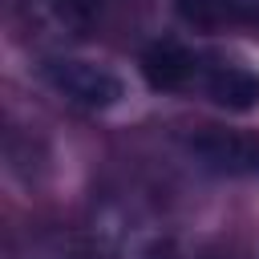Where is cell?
I'll list each match as a JSON object with an SVG mask.
<instances>
[{
	"mask_svg": "<svg viewBox=\"0 0 259 259\" xmlns=\"http://www.w3.org/2000/svg\"><path fill=\"white\" fill-rule=\"evenodd\" d=\"M40 77L49 81L53 93H61L81 109H109L125 97V81L109 65H97L85 57H49L40 65Z\"/></svg>",
	"mask_w": 259,
	"mask_h": 259,
	"instance_id": "1",
	"label": "cell"
},
{
	"mask_svg": "<svg viewBox=\"0 0 259 259\" xmlns=\"http://www.w3.org/2000/svg\"><path fill=\"white\" fill-rule=\"evenodd\" d=\"M190 158L210 170V174H231V178H251L259 174V138L223 130V125H202L186 138Z\"/></svg>",
	"mask_w": 259,
	"mask_h": 259,
	"instance_id": "2",
	"label": "cell"
},
{
	"mask_svg": "<svg viewBox=\"0 0 259 259\" xmlns=\"http://www.w3.org/2000/svg\"><path fill=\"white\" fill-rule=\"evenodd\" d=\"M198 89L231 109V113H247L259 105V73L243 61H227V57H202V73H198Z\"/></svg>",
	"mask_w": 259,
	"mask_h": 259,
	"instance_id": "3",
	"label": "cell"
},
{
	"mask_svg": "<svg viewBox=\"0 0 259 259\" xmlns=\"http://www.w3.org/2000/svg\"><path fill=\"white\" fill-rule=\"evenodd\" d=\"M198 73H202V57L178 40H154L142 53V77L158 93L190 89V85H198Z\"/></svg>",
	"mask_w": 259,
	"mask_h": 259,
	"instance_id": "4",
	"label": "cell"
},
{
	"mask_svg": "<svg viewBox=\"0 0 259 259\" xmlns=\"http://www.w3.org/2000/svg\"><path fill=\"white\" fill-rule=\"evenodd\" d=\"M105 0H24L28 20L49 40H81L101 20Z\"/></svg>",
	"mask_w": 259,
	"mask_h": 259,
	"instance_id": "5",
	"label": "cell"
},
{
	"mask_svg": "<svg viewBox=\"0 0 259 259\" xmlns=\"http://www.w3.org/2000/svg\"><path fill=\"white\" fill-rule=\"evenodd\" d=\"M178 16L194 28H219V24L231 20L223 0H178Z\"/></svg>",
	"mask_w": 259,
	"mask_h": 259,
	"instance_id": "6",
	"label": "cell"
},
{
	"mask_svg": "<svg viewBox=\"0 0 259 259\" xmlns=\"http://www.w3.org/2000/svg\"><path fill=\"white\" fill-rule=\"evenodd\" d=\"M28 259H93V255L81 243H73V239H45V243L32 247Z\"/></svg>",
	"mask_w": 259,
	"mask_h": 259,
	"instance_id": "7",
	"label": "cell"
},
{
	"mask_svg": "<svg viewBox=\"0 0 259 259\" xmlns=\"http://www.w3.org/2000/svg\"><path fill=\"white\" fill-rule=\"evenodd\" d=\"M223 8H227L231 20H243V24L259 28V0H223Z\"/></svg>",
	"mask_w": 259,
	"mask_h": 259,
	"instance_id": "8",
	"label": "cell"
}]
</instances>
